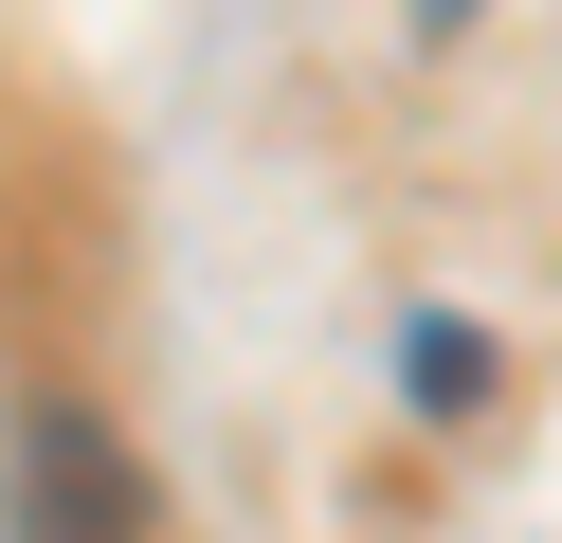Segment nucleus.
<instances>
[{"label": "nucleus", "instance_id": "f257e3e1", "mask_svg": "<svg viewBox=\"0 0 562 543\" xmlns=\"http://www.w3.org/2000/svg\"><path fill=\"white\" fill-rule=\"evenodd\" d=\"M19 543H146V471L74 398H19Z\"/></svg>", "mask_w": 562, "mask_h": 543}]
</instances>
